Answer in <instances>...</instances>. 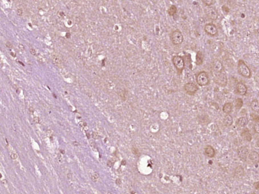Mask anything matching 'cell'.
I'll return each mask as SVG.
<instances>
[{"label": "cell", "mask_w": 259, "mask_h": 194, "mask_svg": "<svg viewBox=\"0 0 259 194\" xmlns=\"http://www.w3.org/2000/svg\"><path fill=\"white\" fill-rule=\"evenodd\" d=\"M115 183H116V184L117 185H119L120 186V185H121V179H117L116 180V181H115Z\"/></svg>", "instance_id": "d6a6232c"}, {"label": "cell", "mask_w": 259, "mask_h": 194, "mask_svg": "<svg viewBox=\"0 0 259 194\" xmlns=\"http://www.w3.org/2000/svg\"><path fill=\"white\" fill-rule=\"evenodd\" d=\"M17 15H18V16H22V14H23V11H22V9H19L17 10Z\"/></svg>", "instance_id": "1f68e13d"}, {"label": "cell", "mask_w": 259, "mask_h": 194, "mask_svg": "<svg viewBox=\"0 0 259 194\" xmlns=\"http://www.w3.org/2000/svg\"><path fill=\"white\" fill-rule=\"evenodd\" d=\"M92 136H93V138L94 139H98V138H99V135L97 132H93L92 134Z\"/></svg>", "instance_id": "f546056e"}, {"label": "cell", "mask_w": 259, "mask_h": 194, "mask_svg": "<svg viewBox=\"0 0 259 194\" xmlns=\"http://www.w3.org/2000/svg\"><path fill=\"white\" fill-rule=\"evenodd\" d=\"M243 100L241 99H237L235 101V107L236 109L238 110L243 106Z\"/></svg>", "instance_id": "44dd1931"}, {"label": "cell", "mask_w": 259, "mask_h": 194, "mask_svg": "<svg viewBox=\"0 0 259 194\" xmlns=\"http://www.w3.org/2000/svg\"><path fill=\"white\" fill-rule=\"evenodd\" d=\"M235 177L238 179L242 177L244 175V170L241 166H238L235 169Z\"/></svg>", "instance_id": "9a60e30c"}, {"label": "cell", "mask_w": 259, "mask_h": 194, "mask_svg": "<svg viewBox=\"0 0 259 194\" xmlns=\"http://www.w3.org/2000/svg\"><path fill=\"white\" fill-rule=\"evenodd\" d=\"M170 39L174 45H180L183 42V36L179 30H176L172 32Z\"/></svg>", "instance_id": "7a4b0ae2"}, {"label": "cell", "mask_w": 259, "mask_h": 194, "mask_svg": "<svg viewBox=\"0 0 259 194\" xmlns=\"http://www.w3.org/2000/svg\"><path fill=\"white\" fill-rule=\"evenodd\" d=\"M223 122L224 125H225L226 127H230V126L232 125L233 123V118L232 116L230 115H226L225 118H224Z\"/></svg>", "instance_id": "e0dca14e"}, {"label": "cell", "mask_w": 259, "mask_h": 194, "mask_svg": "<svg viewBox=\"0 0 259 194\" xmlns=\"http://www.w3.org/2000/svg\"><path fill=\"white\" fill-rule=\"evenodd\" d=\"M73 144H74V145H75V146H79V143H77V142H75L73 143Z\"/></svg>", "instance_id": "ab89813d"}, {"label": "cell", "mask_w": 259, "mask_h": 194, "mask_svg": "<svg viewBox=\"0 0 259 194\" xmlns=\"http://www.w3.org/2000/svg\"><path fill=\"white\" fill-rule=\"evenodd\" d=\"M107 164V166H108V167H112L113 166V163L111 161H108Z\"/></svg>", "instance_id": "836d02e7"}, {"label": "cell", "mask_w": 259, "mask_h": 194, "mask_svg": "<svg viewBox=\"0 0 259 194\" xmlns=\"http://www.w3.org/2000/svg\"><path fill=\"white\" fill-rule=\"evenodd\" d=\"M205 153L208 158H213L215 154V149L211 145H207L205 148Z\"/></svg>", "instance_id": "4fadbf2b"}, {"label": "cell", "mask_w": 259, "mask_h": 194, "mask_svg": "<svg viewBox=\"0 0 259 194\" xmlns=\"http://www.w3.org/2000/svg\"><path fill=\"white\" fill-rule=\"evenodd\" d=\"M11 157L12 160H16V159H17V155L16 153H11Z\"/></svg>", "instance_id": "4dcf8cb0"}, {"label": "cell", "mask_w": 259, "mask_h": 194, "mask_svg": "<svg viewBox=\"0 0 259 194\" xmlns=\"http://www.w3.org/2000/svg\"><path fill=\"white\" fill-rule=\"evenodd\" d=\"M68 178L69 179H72V173H68Z\"/></svg>", "instance_id": "8d00e7d4"}, {"label": "cell", "mask_w": 259, "mask_h": 194, "mask_svg": "<svg viewBox=\"0 0 259 194\" xmlns=\"http://www.w3.org/2000/svg\"><path fill=\"white\" fill-rule=\"evenodd\" d=\"M90 147H91V149H92L93 150L95 151V152H97V151H98L96 143H95L93 142H91V144H90Z\"/></svg>", "instance_id": "4316f807"}, {"label": "cell", "mask_w": 259, "mask_h": 194, "mask_svg": "<svg viewBox=\"0 0 259 194\" xmlns=\"http://www.w3.org/2000/svg\"><path fill=\"white\" fill-rule=\"evenodd\" d=\"M196 80H197V84L200 86L207 85L208 84V82H209V78H208V75L207 73V72L203 71L199 73L197 75Z\"/></svg>", "instance_id": "277c9868"}, {"label": "cell", "mask_w": 259, "mask_h": 194, "mask_svg": "<svg viewBox=\"0 0 259 194\" xmlns=\"http://www.w3.org/2000/svg\"><path fill=\"white\" fill-rule=\"evenodd\" d=\"M255 185H256L255 186H256V189H258V190H259V181H258V182L256 183L255 184Z\"/></svg>", "instance_id": "f35d334b"}, {"label": "cell", "mask_w": 259, "mask_h": 194, "mask_svg": "<svg viewBox=\"0 0 259 194\" xmlns=\"http://www.w3.org/2000/svg\"><path fill=\"white\" fill-rule=\"evenodd\" d=\"M233 110V105L232 103H226L223 105V111L226 115H230Z\"/></svg>", "instance_id": "2e32d148"}, {"label": "cell", "mask_w": 259, "mask_h": 194, "mask_svg": "<svg viewBox=\"0 0 259 194\" xmlns=\"http://www.w3.org/2000/svg\"><path fill=\"white\" fill-rule=\"evenodd\" d=\"M52 60H53V63H54L55 65H56V66H59L61 63V60L59 59V58L56 56L53 57Z\"/></svg>", "instance_id": "603a6c76"}, {"label": "cell", "mask_w": 259, "mask_h": 194, "mask_svg": "<svg viewBox=\"0 0 259 194\" xmlns=\"http://www.w3.org/2000/svg\"><path fill=\"white\" fill-rule=\"evenodd\" d=\"M238 72L245 78H250L251 77V72L250 69L246 64L244 61L242 60H239L238 62Z\"/></svg>", "instance_id": "6da1fadb"}, {"label": "cell", "mask_w": 259, "mask_h": 194, "mask_svg": "<svg viewBox=\"0 0 259 194\" xmlns=\"http://www.w3.org/2000/svg\"><path fill=\"white\" fill-rule=\"evenodd\" d=\"M172 62L174 66L178 72H182L185 67V60L180 55H176L172 58Z\"/></svg>", "instance_id": "3957f363"}, {"label": "cell", "mask_w": 259, "mask_h": 194, "mask_svg": "<svg viewBox=\"0 0 259 194\" xmlns=\"http://www.w3.org/2000/svg\"><path fill=\"white\" fill-rule=\"evenodd\" d=\"M248 118L245 117H240L238 118V119L237 120L236 124H237L238 127H244L245 126L248 124Z\"/></svg>", "instance_id": "5bb4252c"}, {"label": "cell", "mask_w": 259, "mask_h": 194, "mask_svg": "<svg viewBox=\"0 0 259 194\" xmlns=\"http://www.w3.org/2000/svg\"><path fill=\"white\" fill-rule=\"evenodd\" d=\"M241 136H242V137L244 139L248 141V142H251V140H252V136H251L250 131L248 129L244 130L242 134H241Z\"/></svg>", "instance_id": "ac0fdd59"}, {"label": "cell", "mask_w": 259, "mask_h": 194, "mask_svg": "<svg viewBox=\"0 0 259 194\" xmlns=\"http://www.w3.org/2000/svg\"><path fill=\"white\" fill-rule=\"evenodd\" d=\"M202 2L207 7H210L213 5L214 0H202Z\"/></svg>", "instance_id": "cb8c5ba5"}, {"label": "cell", "mask_w": 259, "mask_h": 194, "mask_svg": "<svg viewBox=\"0 0 259 194\" xmlns=\"http://www.w3.org/2000/svg\"><path fill=\"white\" fill-rule=\"evenodd\" d=\"M176 12H177V8H176V7L175 5H172L171 6L169 9H168V14L170 15V16H174V14H176Z\"/></svg>", "instance_id": "7402d4cb"}, {"label": "cell", "mask_w": 259, "mask_h": 194, "mask_svg": "<svg viewBox=\"0 0 259 194\" xmlns=\"http://www.w3.org/2000/svg\"><path fill=\"white\" fill-rule=\"evenodd\" d=\"M30 53L31 54L33 55H36V50H35L33 48H31L30 49Z\"/></svg>", "instance_id": "e575fe53"}, {"label": "cell", "mask_w": 259, "mask_h": 194, "mask_svg": "<svg viewBox=\"0 0 259 194\" xmlns=\"http://www.w3.org/2000/svg\"><path fill=\"white\" fill-rule=\"evenodd\" d=\"M256 145H257L258 147H259V138L257 140V141H256Z\"/></svg>", "instance_id": "b9f144b4"}, {"label": "cell", "mask_w": 259, "mask_h": 194, "mask_svg": "<svg viewBox=\"0 0 259 194\" xmlns=\"http://www.w3.org/2000/svg\"><path fill=\"white\" fill-rule=\"evenodd\" d=\"M236 91H237V92L240 95L244 96L246 95V93H247L248 88L244 84L239 82L238 83L237 85H236Z\"/></svg>", "instance_id": "8fae6325"}, {"label": "cell", "mask_w": 259, "mask_h": 194, "mask_svg": "<svg viewBox=\"0 0 259 194\" xmlns=\"http://www.w3.org/2000/svg\"><path fill=\"white\" fill-rule=\"evenodd\" d=\"M212 70L216 74L220 73L222 72L223 70V66L222 62L218 59H215L213 60L212 62Z\"/></svg>", "instance_id": "30bf717a"}, {"label": "cell", "mask_w": 259, "mask_h": 194, "mask_svg": "<svg viewBox=\"0 0 259 194\" xmlns=\"http://www.w3.org/2000/svg\"><path fill=\"white\" fill-rule=\"evenodd\" d=\"M254 129H255V131L256 133H258L259 134V122H257L254 126Z\"/></svg>", "instance_id": "83f0119b"}, {"label": "cell", "mask_w": 259, "mask_h": 194, "mask_svg": "<svg viewBox=\"0 0 259 194\" xmlns=\"http://www.w3.org/2000/svg\"><path fill=\"white\" fill-rule=\"evenodd\" d=\"M125 164H126V162H125V161L124 160H123V161H122V165H125Z\"/></svg>", "instance_id": "60d3db41"}, {"label": "cell", "mask_w": 259, "mask_h": 194, "mask_svg": "<svg viewBox=\"0 0 259 194\" xmlns=\"http://www.w3.org/2000/svg\"><path fill=\"white\" fill-rule=\"evenodd\" d=\"M61 152L62 154H64V151H63V150H61Z\"/></svg>", "instance_id": "7bdbcfd3"}, {"label": "cell", "mask_w": 259, "mask_h": 194, "mask_svg": "<svg viewBox=\"0 0 259 194\" xmlns=\"http://www.w3.org/2000/svg\"><path fill=\"white\" fill-rule=\"evenodd\" d=\"M249 159L254 164H257L259 162V154L255 151H252L249 154Z\"/></svg>", "instance_id": "7c38bea8"}, {"label": "cell", "mask_w": 259, "mask_h": 194, "mask_svg": "<svg viewBox=\"0 0 259 194\" xmlns=\"http://www.w3.org/2000/svg\"><path fill=\"white\" fill-rule=\"evenodd\" d=\"M79 125H80V127H85V126H86V123H85L84 122H80V123H79Z\"/></svg>", "instance_id": "d590c367"}, {"label": "cell", "mask_w": 259, "mask_h": 194, "mask_svg": "<svg viewBox=\"0 0 259 194\" xmlns=\"http://www.w3.org/2000/svg\"><path fill=\"white\" fill-rule=\"evenodd\" d=\"M99 178V174L98 172H95L93 174L91 175V180L93 181V182H97L98 179Z\"/></svg>", "instance_id": "d4e9b609"}, {"label": "cell", "mask_w": 259, "mask_h": 194, "mask_svg": "<svg viewBox=\"0 0 259 194\" xmlns=\"http://www.w3.org/2000/svg\"><path fill=\"white\" fill-rule=\"evenodd\" d=\"M237 154L241 160L246 161L249 155V150L247 147H241L238 148Z\"/></svg>", "instance_id": "9c48e42d"}, {"label": "cell", "mask_w": 259, "mask_h": 194, "mask_svg": "<svg viewBox=\"0 0 259 194\" xmlns=\"http://www.w3.org/2000/svg\"><path fill=\"white\" fill-rule=\"evenodd\" d=\"M251 108L253 111L259 113V102L257 100H253L251 102Z\"/></svg>", "instance_id": "d6986e66"}, {"label": "cell", "mask_w": 259, "mask_h": 194, "mask_svg": "<svg viewBox=\"0 0 259 194\" xmlns=\"http://www.w3.org/2000/svg\"><path fill=\"white\" fill-rule=\"evenodd\" d=\"M204 30L206 33L210 36H215L218 33L217 26L213 23H208L205 24Z\"/></svg>", "instance_id": "52a82bcc"}, {"label": "cell", "mask_w": 259, "mask_h": 194, "mask_svg": "<svg viewBox=\"0 0 259 194\" xmlns=\"http://www.w3.org/2000/svg\"><path fill=\"white\" fill-rule=\"evenodd\" d=\"M251 118H252V120L253 121H255V122H259V116L258 115L254 114V113H253V114L251 115Z\"/></svg>", "instance_id": "484cf974"}, {"label": "cell", "mask_w": 259, "mask_h": 194, "mask_svg": "<svg viewBox=\"0 0 259 194\" xmlns=\"http://www.w3.org/2000/svg\"><path fill=\"white\" fill-rule=\"evenodd\" d=\"M19 48H20V49H21V50H25V48H24V46H23V45H22V44H19Z\"/></svg>", "instance_id": "74e56055"}, {"label": "cell", "mask_w": 259, "mask_h": 194, "mask_svg": "<svg viewBox=\"0 0 259 194\" xmlns=\"http://www.w3.org/2000/svg\"><path fill=\"white\" fill-rule=\"evenodd\" d=\"M205 12L207 16L212 21H215L218 17V12L214 7H208L205 9Z\"/></svg>", "instance_id": "8992f818"}, {"label": "cell", "mask_w": 259, "mask_h": 194, "mask_svg": "<svg viewBox=\"0 0 259 194\" xmlns=\"http://www.w3.org/2000/svg\"><path fill=\"white\" fill-rule=\"evenodd\" d=\"M184 89L188 94L190 95H194L197 91L198 87L195 84L192 82H188L185 84L184 85Z\"/></svg>", "instance_id": "ba28073f"}, {"label": "cell", "mask_w": 259, "mask_h": 194, "mask_svg": "<svg viewBox=\"0 0 259 194\" xmlns=\"http://www.w3.org/2000/svg\"><path fill=\"white\" fill-rule=\"evenodd\" d=\"M214 82L215 84L220 85L221 87H225L228 84V79L226 75L223 73H217L215 75Z\"/></svg>", "instance_id": "5b68a950"}, {"label": "cell", "mask_w": 259, "mask_h": 194, "mask_svg": "<svg viewBox=\"0 0 259 194\" xmlns=\"http://www.w3.org/2000/svg\"><path fill=\"white\" fill-rule=\"evenodd\" d=\"M203 62V55L201 52H198L196 55V64L201 65Z\"/></svg>", "instance_id": "ffe728a7"}, {"label": "cell", "mask_w": 259, "mask_h": 194, "mask_svg": "<svg viewBox=\"0 0 259 194\" xmlns=\"http://www.w3.org/2000/svg\"><path fill=\"white\" fill-rule=\"evenodd\" d=\"M34 122L36 124H38L40 123V119L38 117H34Z\"/></svg>", "instance_id": "f1b7e54d"}]
</instances>
